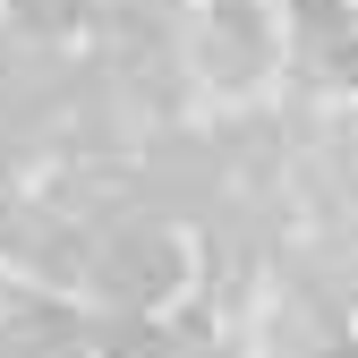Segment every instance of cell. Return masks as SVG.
<instances>
[{
  "label": "cell",
  "instance_id": "obj_1",
  "mask_svg": "<svg viewBox=\"0 0 358 358\" xmlns=\"http://www.w3.org/2000/svg\"><path fill=\"white\" fill-rule=\"evenodd\" d=\"M196 69L213 85H231V94L273 69V26H264L256 0H213V17L196 26Z\"/></svg>",
  "mask_w": 358,
  "mask_h": 358
},
{
  "label": "cell",
  "instance_id": "obj_2",
  "mask_svg": "<svg viewBox=\"0 0 358 358\" xmlns=\"http://www.w3.org/2000/svg\"><path fill=\"white\" fill-rule=\"evenodd\" d=\"M188 273L179 239H162L154 222H111L103 231V290L111 299H171V282Z\"/></svg>",
  "mask_w": 358,
  "mask_h": 358
},
{
  "label": "cell",
  "instance_id": "obj_3",
  "mask_svg": "<svg viewBox=\"0 0 358 358\" xmlns=\"http://www.w3.org/2000/svg\"><path fill=\"white\" fill-rule=\"evenodd\" d=\"M213 179H222V145H205V137H162L145 154V188L162 205H196Z\"/></svg>",
  "mask_w": 358,
  "mask_h": 358
},
{
  "label": "cell",
  "instance_id": "obj_4",
  "mask_svg": "<svg viewBox=\"0 0 358 358\" xmlns=\"http://www.w3.org/2000/svg\"><path fill=\"white\" fill-rule=\"evenodd\" d=\"M26 34H69L77 17H94V0H9Z\"/></svg>",
  "mask_w": 358,
  "mask_h": 358
}]
</instances>
